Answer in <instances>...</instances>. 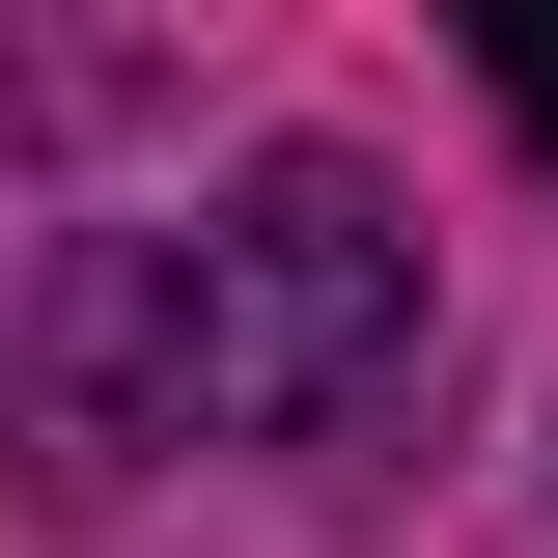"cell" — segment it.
<instances>
[{
  "mask_svg": "<svg viewBox=\"0 0 558 558\" xmlns=\"http://www.w3.org/2000/svg\"><path fill=\"white\" fill-rule=\"evenodd\" d=\"M502 112H531V140H558V0H531V28H502Z\"/></svg>",
  "mask_w": 558,
  "mask_h": 558,
  "instance_id": "2",
  "label": "cell"
},
{
  "mask_svg": "<svg viewBox=\"0 0 558 558\" xmlns=\"http://www.w3.org/2000/svg\"><path fill=\"white\" fill-rule=\"evenodd\" d=\"M418 391V223L336 140H279L223 223H112L28 307V447L140 475V447H363Z\"/></svg>",
  "mask_w": 558,
  "mask_h": 558,
  "instance_id": "1",
  "label": "cell"
}]
</instances>
